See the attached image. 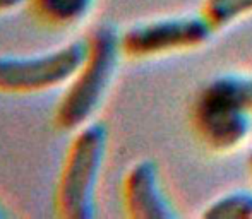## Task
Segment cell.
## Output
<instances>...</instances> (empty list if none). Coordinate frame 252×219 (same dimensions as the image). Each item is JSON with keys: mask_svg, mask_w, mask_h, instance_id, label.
I'll list each match as a JSON object with an SVG mask.
<instances>
[{"mask_svg": "<svg viewBox=\"0 0 252 219\" xmlns=\"http://www.w3.org/2000/svg\"><path fill=\"white\" fill-rule=\"evenodd\" d=\"M199 14L216 33L251 16L252 0H202Z\"/></svg>", "mask_w": 252, "mask_h": 219, "instance_id": "cell-8", "label": "cell"}, {"mask_svg": "<svg viewBox=\"0 0 252 219\" xmlns=\"http://www.w3.org/2000/svg\"><path fill=\"white\" fill-rule=\"evenodd\" d=\"M247 164H249V171H251V176H252V149H251L249 156H247Z\"/></svg>", "mask_w": 252, "mask_h": 219, "instance_id": "cell-13", "label": "cell"}, {"mask_svg": "<svg viewBox=\"0 0 252 219\" xmlns=\"http://www.w3.org/2000/svg\"><path fill=\"white\" fill-rule=\"evenodd\" d=\"M9 216V213L5 211V207H3V204L0 202V219H3V218H7Z\"/></svg>", "mask_w": 252, "mask_h": 219, "instance_id": "cell-12", "label": "cell"}, {"mask_svg": "<svg viewBox=\"0 0 252 219\" xmlns=\"http://www.w3.org/2000/svg\"><path fill=\"white\" fill-rule=\"evenodd\" d=\"M108 153V127L90 122L72 132L53 187V213L60 219H90Z\"/></svg>", "mask_w": 252, "mask_h": 219, "instance_id": "cell-2", "label": "cell"}, {"mask_svg": "<svg viewBox=\"0 0 252 219\" xmlns=\"http://www.w3.org/2000/svg\"><path fill=\"white\" fill-rule=\"evenodd\" d=\"M86 55V40H72L31 55H0V94L31 96L63 87Z\"/></svg>", "mask_w": 252, "mask_h": 219, "instance_id": "cell-3", "label": "cell"}, {"mask_svg": "<svg viewBox=\"0 0 252 219\" xmlns=\"http://www.w3.org/2000/svg\"><path fill=\"white\" fill-rule=\"evenodd\" d=\"M213 34L201 14L165 16L130 24L120 33V48L126 58L150 60L201 48Z\"/></svg>", "mask_w": 252, "mask_h": 219, "instance_id": "cell-4", "label": "cell"}, {"mask_svg": "<svg viewBox=\"0 0 252 219\" xmlns=\"http://www.w3.org/2000/svg\"><path fill=\"white\" fill-rule=\"evenodd\" d=\"M196 139L208 151L228 154L240 149L252 132V115L209 82L197 91L189 111Z\"/></svg>", "mask_w": 252, "mask_h": 219, "instance_id": "cell-5", "label": "cell"}, {"mask_svg": "<svg viewBox=\"0 0 252 219\" xmlns=\"http://www.w3.org/2000/svg\"><path fill=\"white\" fill-rule=\"evenodd\" d=\"M120 33L101 24L86 38V55L63 86L52 115V125L60 132H76L93 122L117 76L120 58Z\"/></svg>", "mask_w": 252, "mask_h": 219, "instance_id": "cell-1", "label": "cell"}, {"mask_svg": "<svg viewBox=\"0 0 252 219\" xmlns=\"http://www.w3.org/2000/svg\"><path fill=\"white\" fill-rule=\"evenodd\" d=\"M23 3H26V0H0V16L2 14H9L19 9Z\"/></svg>", "mask_w": 252, "mask_h": 219, "instance_id": "cell-11", "label": "cell"}, {"mask_svg": "<svg viewBox=\"0 0 252 219\" xmlns=\"http://www.w3.org/2000/svg\"><path fill=\"white\" fill-rule=\"evenodd\" d=\"M120 199L127 218L132 219H175L179 213L165 192L161 171L155 160L134 161L124 173Z\"/></svg>", "mask_w": 252, "mask_h": 219, "instance_id": "cell-6", "label": "cell"}, {"mask_svg": "<svg viewBox=\"0 0 252 219\" xmlns=\"http://www.w3.org/2000/svg\"><path fill=\"white\" fill-rule=\"evenodd\" d=\"M216 91L252 115V76L240 74H221L208 81Z\"/></svg>", "mask_w": 252, "mask_h": 219, "instance_id": "cell-10", "label": "cell"}, {"mask_svg": "<svg viewBox=\"0 0 252 219\" xmlns=\"http://www.w3.org/2000/svg\"><path fill=\"white\" fill-rule=\"evenodd\" d=\"M30 12L41 26L63 31L84 23L96 0H26Z\"/></svg>", "mask_w": 252, "mask_h": 219, "instance_id": "cell-7", "label": "cell"}, {"mask_svg": "<svg viewBox=\"0 0 252 219\" xmlns=\"http://www.w3.org/2000/svg\"><path fill=\"white\" fill-rule=\"evenodd\" d=\"M206 219H252V190H230L204 206Z\"/></svg>", "mask_w": 252, "mask_h": 219, "instance_id": "cell-9", "label": "cell"}]
</instances>
